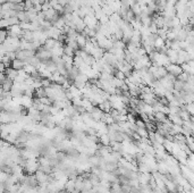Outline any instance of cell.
I'll list each match as a JSON object with an SVG mask.
<instances>
[{
	"label": "cell",
	"mask_w": 194,
	"mask_h": 193,
	"mask_svg": "<svg viewBox=\"0 0 194 193\" xmlns=\"http://www.w3.org/2000/svg\"><path fill=\"white\" fill-rule=\"evenodd\" d=\"M113 75H114V77H115V78H118V80H120V81H124V80L126 78L125 74H124L123 72L118 70V69H115V72H114Z\"/></svg>",
	"instance_id": "18"
},
{
	"label": "cell",
	"mask_w": 194,
	"mask_h": 193,
	"mask_svg": "<svg viewBox=\"0 0 194 193\" xmlns=\"http://www.w3.org/2000/svg\"><path fill=\"white\" fill-rule=\"evenodd\" d=\"M83 22H84L85 26L89 28H91V30H95L97 25L99 24V22L95 18V16H85V17L83 18Z\"/></svg>",
	"instance_id": "3"
},
{
	"label": "cell",
	"mask_w": 194,
	"mask_h": 193,
	"mask_svg": "<svg viewBox=\"0 0 194 193\" xmlns=\"http://www.w3.org/2000/svg\"><path fill=\"white\" fill-rule=\"evenodd\" d=\"M167 117H168V120L173 124H175V125H180V126L183 125V120H182L177 114H169V115H167Z\"/></svg>",
	"instance_id": "9"
},
{
	"label": "cell",
	"mask_w": 194,
	"mask_h": 193,
	"mask_svg": "<svg viewBox=\"0 0 194 193\" xmlns=\"http://www.w3.org/2000/svg\"><path fill=\"white\" fill-rule=\"evenodd\" d=\"M33 8V1L32 0H24V11L30 10Z\"/></svg>",
	"instance_id": "29"
},
{
	"label": "cell",
	"mask_w": 194,
	"mask_h": 193,
	"mask_svg": "<svg viewBox=\"0 0 194 193\" xmlns=\"http://www.w3.org/2000/svg\"><path fill=\"white\" fill-rule=\"evenodd\" d=\"M56 42H57V40H53V39H50V38H48L44 41V43H43L42 46L46 48L47 50H51L55 47V44H56Z\"/></svg>",
	"instance_id": "15"
},
{
	"label": "cell",
	"mask_w": 194,
	"mask_h": 193,
	"mask_svg": "<svg viewBox=\"0 0 194 193\" xmlns=\"http://www.w3.org/2000/svg\"><path fill=\"white\" fill-rule=\"evenodd\" d=\"M131 10L133 11V14H134V15H140V14H141V6H140L138 2H136L134 6H132V7H131Z\"/></svg>",
	"instance_id": "26"
},
{
	"label": "cell",
	"mask_w": 194,
	"mask_h": 193,
	"mask_svg": "<svg viewBox=\"0 0 194 193\" xmlns=\"http://www.w3.org/2000/svg\"><path fill=\"white\" fill-rule=\"evenodd\" d=\"M6 39H7V30L6 28H0V44L4 43Z\"/></svg>",
	"instance_id": "25"
},
{
	"label": "cell",
	"mask_w": 194,
	"mask_h": 193,
	"mask_svg": "<svg viewBox=\"0 0 194 193\" xmlns=\"http://www.w3.org/2000/svg\"><path fill=\"white\" fill-rule=\"evenodd\" d=\"M11 118H10V111L2 109L0 111V124H10Z\"/></svg>",
	"instance_id": "5"
},
{
	"label": "cell",
	"mask_w": 194,
	"mask_h": 193,
	"mask_svg": "<svg viewBox=\"0 0 194 193\" xmlns=\"http://www.w3.org/2000/svg\"><path fill=\"white\" fill-rule=\"evenodd\" d=\"M13 84H14L13 80L8 78V77H5V80L2 81L1 85H0V89H1V91L4 92H10L11 89H13Z\"/></svg>",
	"instance_id": "4"
},
{
	"label": "cell",
	"mask_w": 194,
	"mask_h": 193,
	"mask_svg": "<svg viewBox=\"0 0 194 193\" xmlns=\"http://www.w3.org/2000/svg\"><path fill=\"white\" fill-rule=\"evenodd\" d=\"M8 0H0V5H2V4H5V2H7Z\"/></svg>",
	"instance_id": "35"
},
{
	"label": "cell",
	"mask_w": 194,
	"mask_h": 193,
	"mask_svg": "<svg viewBox=\"0 0 194 193\" xmlns=\"http://www.w3.org/2000/svg\"><path fill=\"white\" fill-rule=\"evenodd\" d=\"M0 61H1V63H2L5 66H6V68H7V67H10L11 59L7 56V55H5V56L1 57V58H0Z\"/></svg>",
	"instance_id": "19"
},
{
	"label": "cell",
	"mask_w": 194,
	"mask_h": 193,
	"mask_svg": "<svg viewBox=\"0 0 194 193\" xmlns=\"http://www.w3.org/2000/svg\"><path fill=\"white\" fill-rule=\"evenodd\" d=\"M135 133H138L141 137H148L149 132H148V130H147V128H136Z\"/></svg>",
	"instance_id": "24"
},
{
	"label": "cell",
	"mask_w": 194,
	"mask_h": 193,
	"mask_svg": "<svg viewBox=\"0 0 194 193\" xmlns=\"http://www.w3.org/2000/svg\"><path fill=\"white\" fill-rule=\"evenodd\" d=\"M10 67L13 69H16V70H22L24 69L25 67V63L23 60H19V59H13L11 60V64H10Z\"/></svg>",
	"instance_id": "6"
},
{
	"label": "cell",
	"mask_w": 194,
	"mask_h": 193,
	"mask_svg": "<svg viewBox=\"0 0 194 193\" xmlns=\"http://www.w3.org/2000/svg\"><path fill=\"white\" fill-rule=\"evenodd\" d=\"M47 97V93H46V89L44 88H38L34 90V93H33V98H44Z\"/></svg>",
	"instance_id": "13"
},
{
	"label": "cell",
	"mask_w": 194,
	"mask_h": 193,
	"mask_svg": "<svg viewBox=\"0 0 194 193\" xmlns=\"http://www.w3.org/2000/svg\"><path fill=\"white\" fill-rule=\"evenodd\" d=\"M122 192L123 193H131V186L130 185H122Z\"/></svg>",
	"instance_id": "31"
},
{
	"label": "cell",
	"mask_w": 194,
	"mask_h": 193,
	"mask_svg": "<svg viewBox=\"0 0 194 193\" xmlns=\"http://www.w3.org/2000/svg\"><path fill=\"white\" fill-rule=\"evenodd\" d=\"M21 39L22 40L27 41V42H32V41H33V32L32 31H24Z\"/></svg>",
	"instance_id": "16"
},
{
	"label": "cell",
	"mask_w": 194,
	"mask_h": 193,
	"mask_svg": "<svg viewBox=\"0 0 194 193\" xmlns=\"http://www.w3.org/2000/svg\"><path fill=\"white\" fill-rule=\"evenodd\" d=\"M57 2H58V5H60L61 7H65V6L68 4V0H57Z\"/></svg>",
	"instance_id": "32"
},
{
	"label": "cell",
	"mask_w": 194,
	"mask_h": 193,
	"mask_svg": "<svg viewBox=\"0 0 194 193\" xmlns=\"http://www.w3.org/2000/svg\"><path fill=\"white\" fill-rule=\"evenodd\" d=\"M9 2H11V4H22L24 0H8Z\"/></svg>",
	"instance_id": "33"
},
{
	"label": "cell",
	"mask_w": 194,
	"mask_h": 193,
	"mask_svg": "<svg viewBox=\"0 0 194 193\" xmlns=\"http://www.w3.org/2000/svg\"><path fill=\"white\" fill-rule=\"evenodd\" d=\"M141 17V24L142 26L149 27V25L152 23V17L151 16H140Z\"/></svg>",
	"instance_id": "17"
},
{
	"label": "cell",
	"mask_w": 194,
	"mask_h": 193,
	"mask_svg": "<svg viewBox=\"0 0 194 193\" xmlns=\"http://www.w3.org/2000/svg\"><path fill=\"white\" fill-rule=\"evenodd\" d=\"M35 57L40 60V61H44V60L51 59L52 53H51V51H50V50H47L44 47L41 46L39 49L35 51Z\"/></svg>",
	"instance_id": "1"
},
{
	"label": "cell",
	"mask_w": 194,
	"mask_h": 193,
	"mask_svg": "<svg viewBox=\"0 0 194 193\" xmlns=\"http://www.w3.org/2000/svg\"><path fill=\"white\" fill-rule=\"evenodd\" d=\"M64 189L66 190V192L67 193H71L73 192L75 190V179H67V182L65 183V185H64Z\"/></svg>",
	"instance_id": "12"
},
{
	"label": "cell",
	"mask_w": 194,
	"mask_h": 193,
	"mask_svg": "<svg viewBox=\"0 0 194 193\" xmlns=\"http://www.w3.org/2000/svg\"><path fill=\"white\" fill-rule=\"evenodd\" d=\"M120 19H122V17H120V16L117 14V13H113V14L109 16V22H111V23H115V24H117V23H118Z\"/></svg>",
	"instance_id": "20"
},
{
	"label": "cell",
	"mask_w": 194,
	"mask_h": 193,
	"mask_svg": "<svg viewBox=\"0 0 194 193\" xmlns=\"http://www.w3.org/2000/svg\"><path fill=\"white\" fill-rule=\"evenodd\" d=\"M76 43L78 46V49H83L85 47V43H86V36L83 35L82 33H78L76 35Z\"/></svg>",
	"instance_id": "11"
},
{
	"label": "cell",
	"mask_w": 194,
	"mask_h": 193,
	"mask_svg": "<svg viewBox=\"0 0 194 193\" xmlns=\"http://www.w3.org/2000/svg\"><path fill=\"white\" fill-rule=\"evenodd\" d=\"M153 117H155V120L157 123H165V122L168 120V117H167L166 114H163V112L161 111L153 112Z\"/></svg>",
	"instance_id": "10"
},
{
	"label": "cell",
	"mask_w": 194,
	"mask_h": 193,
	"mask_svg": "<svg viewBox=\"0 0 194 193\" xmlns=\"http://www.w3.org/2000/svg\"><path fill=\"white\" fill-rule=\"evenodd\" d=\"M74 50L72 49L69 46H64V55H66V56H71V57H74Z\"/></svg>",
	"instance_id": "21"
},
{
	"label": "cell",
	"mask_w": 194,
	"mask_h": 193,
	"mask_svg": "<svg viewBox=\"0 0 194 193\" xmlns=\"http://www.w3.org/2000/svg\"><path fill=\"white\" fill-rule=\"evenodd\" d=\"M5 69H6V66H5L4 64L0 61V73H4Z\"/></svg>",
	"instance_id": "34"
},
{
	"label": "cell",
	"mask_w": 194,
	"mask_h": 193,
	"mask_svg": "<svg viewBox=\"0 0 194 193\" xmlns=\"http://www.w3.org/2000/svg\"><path fill=\"white\" fill-rule=\"evenodd\" d=\"M165 68H166L167 73L171 74V75H174L175 77H177L183 72V70H182V67H180L178 64H169V65L167 67H165Z\"/></svg>",
	"instance_id": "2"
},
{
	"label": "cell",
	"mask_w": 194,
	"mask_h": 193,
	"mask_svg": "<svg viewBox=\"0 0 194 193\" xmlns=\"http://www.w3.org/2000/svg\"><path fill=\"white\" fill-rule=\"evenodd\" d=\"M178 81L183 82V83H185V82H187V80H188V74L185 73V72H182V73L178 75V76L176 77Z\"/></svg>",
	"instance_id": "23"
},
{
	"label": "cell",
	"mask_w": 194,
	"mask_h": 193,
	"mask_svg": "<svg viewBox=\"0 0 194 193\" xmlns=\"http://www.w3.org/2000/svg\"><path fill=\"white\" fill-rule=\"evenodd\" d=\"M10 9H13V4L9 2V1L1 5V11H7V10H10Z\"/></svg>",
	"instance_id": "27"
},
{
	"label": "cell",
	"mask_w": 194,
	"mask_h": 193,
	"mask_svg": "<svg viewBox=\"0 0 194 193\" xmlns=\"http://www.w3.org/2000/svg\"><path fill=\"white\" fill-rule=\"evenodd\" d=\"M18 25L23 31H30V27H31V23H28V22H21Z\"/></svg>",
	"instance_id": "28"
},
{
	"label": "cell",
	"mask_w": 194,
	"mask_h": 193,
	"mask_svg": "<svg viewBox=\"0 0 194 193\" xmlns=\"http://www.w3.org/2000/svg\"><path fill=\"white\" fill-rule=\"evenodd\" d=\"M65 25H66V24H65V21H64V18H63V16H61V15H60L59 17L57 18L56 21L52 23V26L57 27L58 30H61V28H63Z\"/></svg>",
	"instance_id": "14"
},
{
	"label": "cell",
	"mask_w": 194,
	"mask_h": 193,
	"mask_svg": "<svg viewBox=\"0 0 194 193\" xmlns=\"http://www.w3.org/2000/svg\"><path fill=\"white\" fill-rule=\"evenodd\" d=\"M0 11H1V5H0Z\"/></svg>",
	"instance_id": "36"
},
{
	"label": "cell",
	"mask_w": 194,
	"mask_h": 193,
	"mask_svg": "<svg viewBox=\"0 0 194 193\" xmlns=\"http://www.w3.org/2000/svg\"><path fill=\"white\" fill-rule=\"evenodd\" d=\"M51 6H50L49 1H44L42 5H41V11H47L48 9H50Z\"/></svg>",
	"instance_id": "30"
},
{
	"label": "cell",
	"mask_w": 194,
	"mask_h": 193,
	"mask_svg": "<svg viewBox=\"0 0 194 193\" xmlns=\"http://www.w3.org/2000/svg\"><path fill=\"white\" fill-rule=\"evenodd\" d=\"M4 74H5V76H6V77H8V78H10V80H13V81H15V78L17 77L18 70L13 69L11 67H7V68L5 69Z\"/></svg>",
	"instance_id": "8"
},
{
	"label": "cell",
	"mask_w": 194,
	"mask_h": 193,
	"mask_svg": "<svg viewBox=\"0 0 194 193\" xmlns=\"http://www.w3.org/2000/svg\"><path fill=\"white\" fill-rule=\"evenodd\" d=\"M6 21H7L8 27H9V26H13V25L19 24V21H18V19H17V17H16V16H15V17H9V18H6Z\"/></svg>",
	"instance_id": "22"
},
{
	"label": "cell",
	"mask_w": 194,
	"mask_h": 193,
	"mask_svg": "<svg viewBox=\"0 0 194 193\" xmlns=\"http://www.w3.org/2000/svg\"><path fill=\"white\" fill-rule=\"evenodd\" d=\"M98 107H99L101 110H102L105 114H108V112H110V110L113 109V107H111V103H110L109 100H103L102 102H100L99 105H98Z\"/></svg>",
	"instance_id": "7"
}]
</instances>
